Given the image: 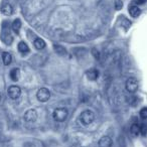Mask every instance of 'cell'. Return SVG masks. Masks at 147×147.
Returning a JSON list of instances; mask_svg holds the SVG:
<instances>
[{"label":"cell","instance_id":"obj_1","mask_svg":"<svg viewBox=\"0 0 147 147\" xmlns=\"http://www.w3.org/2000/svg\"><path fill=\"white\" fill-rule=\"evenodd\" d=\"M80 122L82 123L85 126H88V125L92 124L95 120V114L90 110H86L84 112H82V114L80 115V118H79Z\"/></svg>","mask_w":147,"mask_h":147},{"label":"cell","instance_id":"obj_2","mask_svg":"<svg viewBox=\"0 0 147 147\" xmlns=\"http://www.w3.org/2000/svg\"><path fill=\"white\" fill-rule=\"evenodd\" d=\"M53 117L57 122H63L67 117V110L65 108H57L53 111Z\"/></svg>","mask_w":147,"mask_h":147},{"label":"cell","instance_id":"obj_3","mask_svg":"<svg viewBox=\"0 0 147 147\" xmlns=\"http://www.w3.org/2000/svg\"><path fill=\"white\" fill-rule=\"evenodd\" d=\"M36 97L40 102H47L51 98V92L47 88H40L37 91Z\"/></svg>","mask_w":147,"mask_h":147},{"label":"cell","instance_id":"obj_4","mask_svg":"<svg viewBox=\"0 0 147 147\" xmlns=\"http://www.w3.org/2000/svg\"><path fill=\"white\" fill-rule=\"evenodd\" d=\"M125 87H126V90L129 93H135L138 89V81L135 78H129L127 80Z\"/></svg>","mask_w":147,"mask_h":147},{"label":"cell","instance_id":"obj_5","mask_svg":"<svg viewBox=\"0 0 147 147\" xmlns=\"http://www.w3.org/2000/svg\"><path fill=\"white\" fill-rule=\"evenodd\" d=\"M8 96L12 100H16L21 96V89L18 86H10L8 88Z\"/></svg>","mask_w":147,"mask_h":147},{"label":"cell","instance_id":"obj_6","mask_svg":"<svg viewBox=\"0 0 147 147\" xmlns=\"http://www.w3.org/2000/svg\"><path fill=\"white\" fill-rule=\"evenodd\" d=\"M37 119V112L34 109H29L25 112L24 114V120L28 123H33L35 122Z\"/></svg>","mask_w":147,"mask_h":147},{"label":"cell","instance_id":"obj_7","mask_svg":"<svg viewBox=\"0 0 147 147\" xmlns=\"http://www.w3.org/2000/svg\"><path fill=\"white\" fill-rule=\"evenodd\" d=\"M112 139L109 136H104L99 140V147H112Z\"/></svg>","mask_w":147,"mask_h":147},{"label":"cell","instance_id":"obj_8","mask_svg":"<svg viewBox=\"0 0 147 147\" xmlns=\"http://www.w3.org/2000/svg\"><path fill=\"white\" fill-rule=\"evenodd\" d=\"M1 12L5 15H11L13 12V8L9 3L4 2L2 5H1Z\"/></svg>","mask_w":147,"mask_h":147},{"label":"cell","instance_id":"obj_9","mask_svg":"<svg viewBox=\"0 0 147 147\" xmlns=\"http://www.w3.org/2000/svg\"><path fill=\"white\" fill-rule=\"evenodd\" d=\"M99 77V71L96 69H91L87 71V78L90 81H96Z\"/></svg>","mask_w":147,"mask_h":147},{"label":"cell","instance_id":"obj_10","mask_svg":"<svg viewBox=\"0 0 147 147\" xmlns=\"http://www.w3.org/2000/svg\"><path fill=\"white\" fill-rule=\"evenodd\" d=\"M129 13L132 17H138L141 14V10L139 9L138 6L136 5H132V6L129 7Z\"/></svg>","mask_w":147,"mask_h":147},{"label":"cell","instance_id":"obj_11","mask_svg":"<svg viewBox=\"0 0 147 147\" xmlns=\"http://www.w3.org/2000/svg\"><path fill=\"white\" fill-rule=\"evenodd\" d=\"M19 77H20V71L19 69L15 67V69H12L10 71V79L13 81V82H17L19 80Z\"/></svg>","mask_w":147,"mask_h":147},{"label":"cell","instance_id":"obj_12","mask_svg":"<svg viewBox=\"0 0 147 147\" xmlns=\"http://www.w3.org/2000/svg\"><path fill=\"white\" fill-rule=\"evenodd\" d=\"M34 47L36 49H38V51H41V49H43L45 47V41L43 40L42 38H39V37H37V38H35L34 40Z\"/></svg>","mask_w":147,"mask_h":147},{"label":"cell","instance_id":"obj_13","mask_svg":"<svg viewBox=\"0 0 147 147\" xmlns=\"http://www.w3.org/2000/svg\"><path fill=\"white\" fill-rule=\"evenodd\" d=\"M2 61H3V63L5 65H8L11 63L12 61V57L9 53H2Z\"/></svg>","mask_w":147,"mask_h":147},{"label":"cell","instance_id":"obj_14","mask_svg":"<svg viewBox=\"0 0 147 147\" xmlns=\"http://www.w3.org/2000/svg\"><path fill=\"white\" fill-rule=\"evenodd\" d=\"M21 28V21L20 19H15L12 22V30L14 31L15 33H18L19 30Z\"/></svg>","mask_w":147,"mask_h":147},{"label":"cell","instance_id":"obj_15","mask_svg":"<svg viewBox=\"0 0 147 147\" xmlns=\"http://www.w3.org/2000/svg\"><path fill=\"white\" fill-rule=\"evenodd\" d=\"M1 38H2V40L4 41L6 45H10V43L12 42V36L9 34V32H5L4 31V32L1 34Z\"/></svg>","mask_w":147,"mask_h":147},{"label":"cell","instance_id":"obj_16","mask_svg":"<svg viewBox=\"0 0 147 147\" xmlns=\"http://www.w3.org/2000/svg\"><path fill=\"white\" fill-rule=\"evenodd\" d=\"M130 131H131V134L134 137L138 136L139 133H140V126H139L138 124H133L132 126H131Z\"/></svg>","mask_w":147,"mask_h":147},{"label":"cell","instance_id":"obj_17","mask_svg":"<svg viewBox=\"0 0 147 147\" xmlns=\"http://www.w3.org/2000/svg\"><path fill=\"white\" fill-rule=\"evenodd\" d=\"M18 51L22 53H28L29 51V49L27 47V45L24 42V41H20L18 43Z\"/></svg>","mask_w":147,"mask_h":147},{"label":"cell","instance_id":"obj_18","mask_svg":"<svg viewBox=\"0 0 147 147\" xmlns=\"http://www.w3.org/2000/svg\"><path fill=\"white\" fill-rule=\"evenodd\" d=\"M55 51H57L59 55H65L67 51H65V47H63L61 45H55Z\"/></svg>","mask_w":147,"mask_h":147},{"label":"cell","instance_id":"obj_19","mask_svg":"<svg viewBox=\"0 0 147 147\" xmlns=\"http://www.w3.org/2000/svg\"><path fill=\"white\" fill-rule=\"evenodd\" d=\"M123 7V3L121 0H115V9L116 10H120Z\"/></svg>","mask_w":147,"mask_h":147},{"label":"cell","instance_id":"obj_20","mask_svg":"<svg viewBox=\"0 0 147 147\" xmlns=\"http://www.w3.org/2000/svg\"><path fill=\"white\" fill-rule=\"evenodd\" d=\"M140 133L143 135V136H145V135L147 134V124H142V126L140 127Z\"/></svg>","mask_w":147,"mask_h":147},{"label":"cell","instance_id":"obj_21","mask_svg":"<svg viewBox=\"0 0 147 147\" xmlns=\"http://www.w3.org/2000/svg\"><path fill=\"white\" fill-rule=\"evenodd\" d=\"M140 117L142 119H147V108H142L140 110Z\"/></svg>","mask_w":147,"mask_h":147},{"label":"cell","instance_id":"obj_22","mask_svg":"<svg viewBox=\"0 0 147 147\" xmlns=\"http://www.w3.org/2000/svg\"><path fill=\"white\" fill-rule=\"evenodd\" d=\"M92 53H93V55L95 57V59H100V53L98 51V49H92Z\"/></svg>","mask_w":147,"mask_h":147},{"label":"cell","instance_id":"obj_23","mask_svg":"<svg viewBox=\"0 0 147 147\" xmlns=\"http://www.w3.org/2000/svg\"><path fill=\"white\" fill-rule=\"evenodd\" d=\"M147 0H134V2L136 3V4L140 5V4H144L145 2H146Z\"/></svg>","mask_w":147,"mask_h":147},{"label":"cell","instance_id":"obj_24","mask_svg":"<svg viewBox=\"0 0 147 147\" xmlns=\"http://www.w3.org/2000/svg\"><path fill=\"white\" fill-rule=\"evenodd\" d=\"M1 98H2V96H1V93H0V101H1Z\"/></svg>","mask_w":147,"mask_h":147}]
</instances>
